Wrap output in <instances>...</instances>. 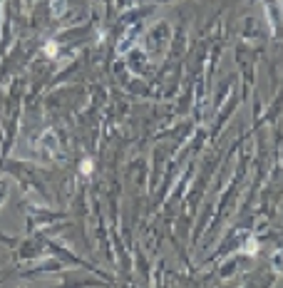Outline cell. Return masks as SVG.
I'll use <instances>...</instances> for the list:
<instances>
[{"label": "cell", "instance_id": "5", "mask_svg": "<svg viewBox=\"0 0 283 288\" xmlns=\"http://www.w3.org/2000/svg\"><path fill=\"white\" fill-rule=\"evenodd\" d=\"M92 159H85V162H82V164H80V171H82V174H92Z\"/></svg>", "mask_w": 283, "mask_h": 288}, {"label": "cell", "instance_id": "2", "mask_svg": "<svg viewBox=\"0 0 283 288\" xmlns=\"http://www.w3.org/2000/svg\"><path fill=\"white\" fill-rule=\"evenodd\" d=\"M256 251H259V243H256L254 236H249V241H246V254H249V256H254Z\"/></svg>", "mask_w": 283, "mask_h": 288}, {"label": "cell", "instance_id": "6", "mask_svg": "<svg viewBox=\"0 0 283 288\" xmlns=\"http://www.w3.org/2000/svg\"><path fill=\"white\" fill-rule=\"evenodd\" d=\"M273 266H276V268L283 266V254H273Z\"/></svg>", "mask_w": 283, "mask_h": 288}, {"label": "cell", "instance_id": "1", "mask_svg": "<svg viewBox=\"0 0 283 288\" xmlns=\"http://www.w3.org/2000/svg\"><path fill=\"white\" fill-rule=\"evenodd\" d=\"M40 147H43V149H47V152H50L52 157L57 154V137H55V132H52V129H47L45 134H43V139H40Z\"/></svg>", "mask_w": 283, "mask_h": 288}, {"label": "cell", "instance_id": "3", "mask_svg": "<svg viewBox=\"0 0 283 288\" xmlns=\"http://www.w3.org/2000/svg\"><path fill=\"white\" fill-rule=\"evenodd\" d=\"M45 55H47V57H55V55H57V43H52V40H50V43L45 45Z\"/></svg>", "mask_w": 283, "mask_h": 288}, {"label": "cell", "instance_id": "4", "mask_svg": "<svg viewBox=\"0 0 283 288\" xmlns=\"http://www.w3.org/2000/svg\"><path fill=\"white\" fill-rule=\"evenodd\" d=\"M62 10H65V0H52V13L60 15Z\"/></svg>", "mask_w": 283, "mask_h": 288}]
</instances>
